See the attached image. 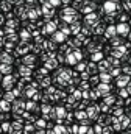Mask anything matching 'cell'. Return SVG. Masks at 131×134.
Instances as JSON below:
<instances>
[{
	"label": "cell",
	"mask_w": 131,
	"mask_h": 134,
	"mask_svg": "<svg viewBox=\"0 0 131 134\" xmlns=\"http://www.w3.org/2000/svg\"><path fill=\"white\" fill-rule=\"evenodd\" d=\"M78 70H86V64H80L78 66Z\"/></svg>",
	"instance_id": "obj_8"
},
{
	"label": "cell",
	"mask_w": 131,
	"mask_h": 134,
	"mask_svg": "<svg viewBox=\"0 0 131 134\" xmlns=\"http://www.w3.org/2000/svg\"><path fill=\"white\" fill-rule=\"evenodd\" d=\"M106 30H108V31H106V36H114V34H116V31H114V27H108Z\"/></svg>",
	"instance_id": "obj_4"
},
{
	"label": "cell",
	"mask_w": 131,
	"mask_h": 134,
	"mask_svg": "<svg viewBox=\"0 0 131 134\" xmlns=\"http://www.w3.org/2000/svg\"><path fill=\"white\" fill-rule=\"evenodd\" d=\"M5 98H6V100H13V94H6Z\"/></svg>",
	"instance_id": "obj_9"
},
{
	"label": "cell",
	"mask_w": 131,
	"mask_h": 134,
	"mask_svg": "<svg viewBox=\"0 0 131 134\" xmlns=\"http://www.w3.org/2000/svg\"><path fill=\"white\" fill-rule=\"evenodd\" d=\"M100 58H101V53H92V59L94 61H98Z\"/></svg>",
	"instance_id": "obj_6"
},
{
	"label": "cell",
	"mask_w": 131,
	"mask_h": 134,
	"mask_svg": "<svg viewBox=\"0 0 131 134\" xmlns=\"http://www.w3.org/2000/svg\"><path fill=\"white\" fill-rule=\"evenodd\" d=\"M114 5H116L114 2H106V3H105V9H106V11H112V9L116 8Z\"/></svg>",
	"instance_id": "obj_2"
},
{
	"label": "cell",
	"mask_w": 131,
	"mask_h": 134,
	"mask_svg": "<svg viewBox=\"0 0 131 134\" xmlns=\"http://www.w3.org/2000/svg\"><path fill=\"white\" fill-rule=\"evenodd\" d=\"M2 72H11V66H8V64H2V69H0Z\"/></svg>",
	"instance_id": "obj_5"
},
{
	"label": "cell",
	"mask_w": 131,
	"mask_h": 134,
	"mask_svg": "<svg viewBox=\"0 0 131 134\" xmlns=\"http://www.w3.org/2000/svg\"><path fill=\"white\" fill-rule=\"evenodd\" d=\"M109 78H111V76H109V75H101V80H103V81H105V83H106V81H108V83H109Z\"/></svg>",
	"instance_id": "obj_7"
},
{
	"label": "cell",
	"mask_w": 131,
	"mask_h": 134,
	"mask_svg": "<svg viewBox=\"0 0 131 134\" xmlns=\"http://www.w3.org/2000/svg\"><path fill=\"white\" fill-rule=\"evenodd\" d=\"M127 80H128V76H119V78H117V84H119V86H122V84H125V83H127Z\"/></svg>",
	"instance_id": "obj_3"
},
{
	"label": "cell",
	"mask_w": 131,
	"mask_h": 134,
	"mask_svg": "<svg viewBox=\"0 0 131 134\" xmlns=\"http://www.w3.org/2000/svg\"><path fill=\"white\" fill-rule=\"evenodd\" d=\"M117 33L119 34H127L128 33V25H127V24H119V25H117Z\"/></svg>",
	"instance_id": "obj_1"
}]
</instances>
